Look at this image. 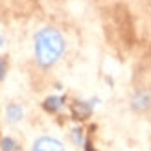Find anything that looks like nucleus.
<instances>
[{"mask_svg": "<svg viewBox=\"0 0 151 151\" xmlns=\"http://www.w3.org/2000/svg\"><path fill=\"white\" fill-rule=\"evenodd\" d=\"M33 42H35L33 44L35 61L41 68L54 66L65 54V37L54 26H46V28L39 29L35 33Z\"/></svg>", "mask_w": 151, "mask_h": 151, "instance_id": "nucleus-1", "label": "nucleus"}, {"mask_svg": "<svg viewBox=\"0 0 151 151\" xmlns=\"http://www.w3.org/2000/svg\"><path fill=\"white\" fill-rule=\"evenodd\" d=\"M32 151H65V146H63V142H59L57 138L41 137L33 142Z\"/></svg>", "mask_w": 151, "mask_h": 151, "instance_id": "nucleus-2", "label": "nucleus"}, {"mask_svg": "<svg viewBox=\"0 0 151 151\" xmlns=\"http://www.w3.org/2000/svg\"><path fill=\"white\" fill-rule=\"evenodd\" d=\"M24 118V111H22V107L19 103H9L6 109V120L9 124H19L20 120Z\"/></svg>", "mask_w": 151, "mask_h": 151, "instance_id": "nucleus-3", "label": "nucleus"}, {"mask_svg": "<svg viewBox=\"0 0 151 151\" xmlns=\"http://www.w3.org/2000/svg\"><path fill=\"white\" fill-rule=\"evenodd\" d=\"M92 105L94 103H87V101H76L72 105L74 109V116L76 118H88L90 112H92Z\"/></svg>", "mask_w": 151, "mask_h": 151, "instance_id": "nucleus-4", "label": "nucleus"}, {"mask_svg": "<svg viewBox=\"0 0 151 151\" xmlns=\"http://www.w3.org/2000/svg\"><path fill=\"white\" fill-rule=\"evenodd\" d=\"M65 105V100L63 98H48L46 101H44V109L48 112H57Z\"/></svg>", "mask_w": 151, "mask_h": 151, "instance_id": "nucleus-5", "label": "nucleus"}, {"mask_svg": "<svg viewBox=\"0 0 151 151\" xmlns=\"http://www.w3.org/2000/svg\"><path fill=\"white\" fill-rule=\"evenodd\" d=\"M0 147H2V151H17L19 149L17 142H15L13 138H9V137H6V138L0 140Z\"/></svg>", "mask_w": 151, "mask_h": 151, "instance_id": "nucleus-6", "label": "nucleus"}, {"mask_svg": "<svg viewBox=\"0 0 151 151\" xmlns=\"http://www.w3.org/2000/svg\"><path fill=\"white\" fill-rule=\"evenodd\" d=\"M72 140L76 146H83V131L81 129H74L72 131Z\"/></svg>", "mask_w": 151, "mask_h": 151, "instance_id": "nucleus-7", "label": "nucleus"}, {"mask_svg": "<svg viewBox=\"0 0 151 151\" xmlns=\"http://www.w3.org/2000/svg\"><path fill=\"white\" fill-rule=\"evenodd\" d=\"M6 70H7V61L4 57H0V81L6 78Z\"/></svg>", "mask_w": 151, "mask_h": 151, "instance_id": "nucleus-8", "label": "nucleus"}, {"mask_svg": "<svg viewBox=\"0 0 151 151\" xmlns=\"http://www.w3.org/2000/svg\"><path fill=\"white\" fill-rule=\"evenodd\" d=\"M0 46H2V37H0Z\"/></svg>", "mask_w": 151, "mask_h": 151, "instance_id": "nucleus-9", "label": "nucleus"}]
</instances>
